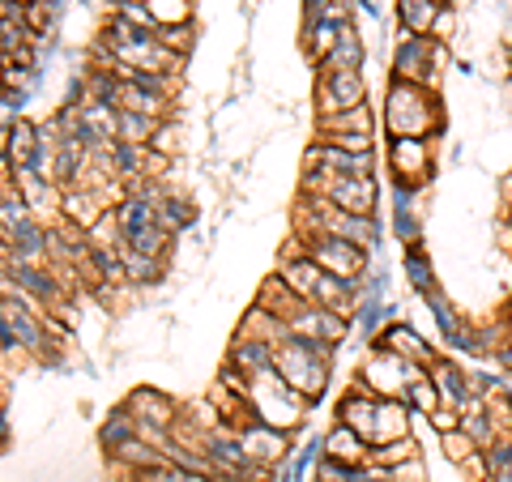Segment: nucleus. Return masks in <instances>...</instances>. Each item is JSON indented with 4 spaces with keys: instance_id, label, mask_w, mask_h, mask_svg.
<instances>
[{
    "instance_id": "1",
    "label": "nucleus",
    "mask_w": 512,
    "mask_h": 482,
    "mask_svg": "<svg viewBox=\"0 0 512 482\" xmlns=\"http://www.w3.org/2000/svg\"><path fill=\"white\" fill-rule=\"evenodd\" d=\"M380 124L389 128V137H444L448 111H444V99L436 86L389 82Z\"/></svg>"
},
{
    "instance_id": "2",
    "label": "nucleus",
    "mask_w": 512,
    "mask_h": 482,
    "mask_svg": "<svg viewBox=\"0 0 512 482\" xmlns=\"http://www.w3.org/2000/svg\"><path fill=\"white\" fill-rule=\"evenodd\" d=\"M333 359H338V350L333 346H320V342H303V337H291V342L278 346V376L291 384L295 393H303L316 406L320 397H325L329 380H333Z\"/></svg>"
},
{
    "instance_id": "3",
    "label": "nucleus",
    "mask_w": 512,
    "mask_h": 482,
    "mask_svg": "<svg viewBox=\"0 0 512 482\" xmlns=\"http://www.w3.org/2000/svg\"><path fill=\"white\" fill-rule=\"evenodd\" d=\"M248 401H252L256 419L269 423V427H278V431H291V436L303 423H308V414L316 410L308 397L295 393L291 384L278 376V367H274V372H265V376H256V380H248Z\"/></svg>"
},
{
    "instance_id": "4",
    "label": "nucleus",
    "mask_w": 512,
    "mask_h": 482,
    "mask_svg": "<svg viewBox=\"0 0 512 482\" xmlns=\"http://www.w3.org/2000/svg\"><path fill=\"white\" fill-rule=\"evenodd\" d=\"M444 69H448V43L402 35V30H397V39H389V77L393 82H414V86L440 90Z\"/></svg>"
},
{
    "instance_id": "5",
    "label": "nucleus",
    "mask_w": 512,
    "mask_h": 482,
    "mask_svg": "<svg viewBox=\"0 0 512 482\" xmlns=\"http://www.w3.org/2000/svg\"><path fill=\"white\" fill-rule=\"evenodd\" d=\"M436 146H440V137H389V150H384L389 180L427 188L431 175H436Z\"/></svg>"
},
{
    "instance_id": "6",
    "label": "nucleus",
    "mask_w": 512,
    "mask_h": 482,
    "mask_svg": "<svg viewBox=\"0 0 512 482\" xmlns=\"http://www.w3.org/2000/svg\"><path fill=\"white\" fill-rule=\"evenodd\" d=\"M299 244H303V239H299ZM303 252H308L325 273H333V278H346V282H363L367 269H372V252L346 244V239H338V235H316V239L303 244Z\"/></svg>"
},
{
    "instance_id": "7",
    "label": "nucleus",
    "mask_w": 512,
    "mask_h": 482,
    "mask_svg": "<svg viewBox=\"0 0 512 482\" xmlns=\"http://www.w3.org/2000/svg\"><path fill=\"white\" fill-rule=\"evenodd\" d=\"M312 103H316V120H329L338 111L363 107L367 103V77L363 69H342V73H320L312 86Z\"/></svg>"
},
{
    "instance_id": "8",
    "label": "nucleus",
    "mask_w": 512,
    "mask_h": 482,
    "mask_svg": "<svg viewBox=\"0 0 512 482\" xmlns=\"http://www.w3.org/2000/svg\"><path fill=\"white\" fill-rule=\"evenodd\" d=\"M239 436V444H244V453L261 465V470H286V461L295 457V436L291 431H278V427H269V423H261V419H252V423H244L235 431Z\"/></svg>"
},
{
    "instance_id": "9",
    "label": "nucleus",
    "mask_w": 512,
    "mask_h": 482,
    "mask_svg": "<svg viewBox=\"0 0 512 482\" xmlns=\"http://www.w3.org/2000/svg\"><path fill=\"white\" fill-rule=\"evenodd\" d=\"M355 376L372 389L380 401H402L410 384V363H402L389 350H367L363 363L355 367Z\"/></svg>"
},
{
    "instance_id": "10",
    "label": "nucleus",
    "mask_w": 512,
    "mask_h": 482,
    "mask_svg": "<svg viewBox=\"0 0 512 482\" xmlns=\"http://www.w3.org/2000/svg\"><path fill=\"white\" fill-rule=\"evenodd\" d=\"M350 333H355V320L342 316V312H329V308H316L308 303L295 320H291V337H303V342H320V346H333L342 350L350 342Z\"/></svg>"
},
{
    "instance_id": "11",
    "label": "nucleus",
    "mask_w": 512,
    "mask_h": 482,
    "mask_svg": "<svg viewBox=\"0 0 512 482\" xmlns=\"http://www.w3.org/2000/svg\"><path fill=\"white\" fill-rule=\"evenodd\" d=\"M367 350H389V355H397V359L410 363V367H431V363L440 359V350L431 346L414 325H406V320H393V325L384 329Z\"/></svg>"
},
{
    "instance_id": "12",
    "label": "nucleus",
    "mask_w": 512,
    "mask_h": 482,
    "mask_svg": "<svg viewBox=\"0 0 512 482\" xmlns=\"http://www.w3.org/2000/svg\"><path fill=\"white\" fill-rule=\"evenodd\" d=\"M116 210V201H111V192H94V188H64V218L69 227L77 231H94L99 222Z\"/></svg>"
},
{
    "instance_id": "13",
    "label": "nucleus",
    "mask_w": 512,
    "mask_h": 482,
    "mask_svg": "<svg viewBox=\"0 0 512 482\" xmlns=\"http://www.w3.org/2000/svg\"><path fill=\"white\" fill-rule=\"evenodd\" d=\"M43 146V128L39 120H13L5 124V150H0V158H5V171H26L30 163H35V154Z\"/></svg>"
},
{
    "instance_id": "14",
    "label": "nucleus",
    "mask_w": 512,
    "mask_h": 482,
    "mask_svg": "<svg viewBox=\"0 0 512 482\" xmlns=\"http://www.w3.org/2000/svg\"><path fill=\"white\" fill-rule=\"evenodd\" d=\"M329 201L338 205V210H346V214L380 218V180L376 175H342Z\"/></svg>"
},
{
    "instance_id": "15",
    "label": "nucleus",
    "mask_w": 512,
    "mask_h": 482,
    "mask_svg": "<svg viewBox=\"0 0 512 482\" xmlns=\"http://www.w3.org/2000/svg\"><path fill=\"white\" fill-rule=\"evenodd\" d=\"M320 457H329V461H338V465H350V470H359V465L372 461V444H367L355 427L333 423L325 436H320Z\"/></svg>"
},
{
    "instance_id": "16",
    "label": "nucleus",
    "mask_w": 512,
    "mask_h": 482,
    "mask_svg": "<svg viewBox=\"0 0 512 482\" xmlns=\"http://www.w3.org/2000/svg\"><path fill=\"white\" fill-rule=\"evenodd\" d=\"M325 235H338L346 244H355L363 252H376L380 248V218H367V214H346L333 205L329 218H325Z\"/></svg>"
},
{
    "instance_id": "17",
    "label": "nucleus",
    "mask_w": 512,
    "mask_h": 482,
    "mask_svg": "<svg viewBox=\"0 0 512 482\" xmlns=\"http://www.w3.org/2000/svg\"><path fill=\"white\" fill-rule=\"evenodd\" d=\"M274 359H278V350L274 346H265V342H252V337H235L231 333V342H227V355H222V363L235 367L239 376H265V372H274Z\"/></svg>"
},
{
    "instance_id": "18",
    "label": "nucleus",
    "mask_w": 512,
    "mask_h": 482,
    "mask_svg": "<svg viewBox=\"0 0 512 482\" xmlns=\"http://www.w3.org/2000/svg\"><path fill=\"white\" fill-rule=\"evenodd\" d=\"M235 337H252V342H265V346H282V342H291V325H286L282 316L274 312H265L261 303H252V308L239 316V325H235Z\"/></svg>"
},
{
    "instance_id": "19",
    "label": "nucleus",
    "mask_w": 512,
    "mask_h": 482,
    "mask_svg": "<svg viewBox=\"0 0 512 482\" xmlns=\"http://www.w3.org/2000/svg\"><path fill=\"white\" fill-rule=\"evenodd\" d=\"M440 13H444V0H393V18H397V30H402V35L431 39Z\"/></svg>"
},
{
    "instance_id": "20",
    "label": "nucleus",
    "mask_w": 512,
    "mask_h": 482,
    "mask_svg": "<svg viewBox=\"0 0 512 482\" xmlns=\"http://www.w3.org/2000/svg\"><path fill=\"white\" fill-rule=\"evenodd\" d=\"M376 107L372 103H363V107H350V111H338V116H329V120H316V133L320 137H372L376 141Z\"/></svg>"
},
{
    "instance_id": "21",
    "label": "nucleus",
    "mask_w": 512,
    "mask_h": 482,
    "mask_svg": "<svg viewBox=\"0 0 512 482\" xmlns=\"http://www.w3.org/2000/svg\"><path fill=\"white\" fill-rule=\"evenodd\" d=\"M406 436H414V410L406 406V401H380L376 427H372V448L376 444L406 440Z\"/></svg>"
},
{
    "instance_id": "22",
    "label": "nucleus",
    "mask_w": 512,
    "mask_h": 482,
    "mask_svg": "<svg viewBox=\"0 0 512 482\" xmlns=\"http://www.w3.org/2000/svg\"><path fill=\"white\" fill-rule=\"evenodd\" d=\"M363 60H367V39H363V30H359V22H346V26H342V39H338V47H333L329 60L320 64V73L363 69Z\"/></svg>"
},
{
    "instance_id": "23",
    "label": "nucleus",
    "mask_w": 512,
    "mask_h": 482,
    "mask_svg": "<svg viewBox=\"0 0 512 482\" xmlns=\"http://www.w3.org/2000/svg\"><path fill=\"white\" fill-rule=\"evenodd\" d=\"M402 278L410 282V291H419V295H431L440 286L436 278V261H431V252L427 244H414L402 252Z\"/></svg>"
},
{
    "instance_id": "24",
    "label": "nucleus",
    "mask_w": 512,
    "mask_h": 482,
    "mask_svg": "<svg viewBox=\"0 0 512 482\" xmlns=\"http://www.w3.org/2000/svg\"><path fill=\"white\" fill-rule=\"evenodd\" d=\"M128 440H137V419H133V410L120 401V406L111 410L107 419H103V427H99V448L111 457V453H120Z\"/></svg>"
},
{
    "instance_id": "25",
    "label": "nucleus",
    "mask_w": 512,
    "mask_h": 482,
    "mask_svg": "<svg viewBox=\"0 0 512 482\" xmlns=\"http://www.w3.org/2000/svg\"><path fill=\"white\" fill-rule=\"evenodd\" d=\"M461 431H466V436H470L478 448H483V453H487V448H491L495 440L504 436V431H500V423H495L491 414H487V406H483V401H474V406H466V410H461Z\"/></svg>"
},
{
    "instance_id": "26",
    "label": "nucleus",
    "mask_w": 512,
    "mask_h": 482,
    "mask_svg": "<svg viewBox=\"0 0 512 482\" xmlns=\"http://www.w3.org/2000/svg\"><path fill=\"white\" fill-rule=\"evenodd\" d=\"M146 9L158 22V30L163 26H188L192 18H197V0H146Z\"/></svg>"
},
{
    "instance_id": "27",
    "label": "nucleus",
    "mask_w": 512,
    "mask_h": 482,
    "mask_svg": "<svg viewBox=\"0 0 512 482\" xmlns=\"http://www.w3.org/2000/svg\"><path fill=\"white\" fill-rule=\"evenodd\" d=\"M158 128H163V120L141 116V111H120V137H116V141H133V146H150V141L158 137Z\"/></svg>"
},
{
    "instance_id": "28",
    "label": "nucleus",
    "mask_w": 512,
    "mask_h": 482,
    "mask_svg": "<svg viewBox=\"0 0 512 482\" xmlns=\"http://www.w3.org/2000/svg\"><path fill=\"white\" fill-rule=\"evenodd\" d=\"M414 457H423V448H419V440H414V436H406V440H393V444H376L372 461H367V465H376V470H393V465L414 461Z\"/></svg>"
},
{
    "instance_id": "29",
    "label": "nucleus",
    "mask_w": 512,
    "mask_h": 482,
    "mask_svg": "<svg viewBox=\"0 0 512 482\" xmlns=\"http://www.w3.org/2000/svg\"><path fill=\"white\" fill-rule=\"evenodd\" d=\"M436 448H440V457H444V461H453V465H466L474 453H483V448H478L461 427H457V431H448V436H440Z\"/></svg>"
},
{
    "instance_id": "30",
    "label": "nucleus",
    "mask_w": 512,
    "mask_h": 482,
    "mask_svg": "<svg viewBox=\"0 0 512 482\" xmlns=\"http://www.w3.org/2000/svg\"><path fill=\"white\" fill-rule=\"evenodd\" d=\"M158 39H163L167 52H175L180 60H188L192 47H197V22H188V26H163V30H158Z\"/></svg>"
},
{
    "instance_id": "31",
    "label": "nucleus",
    "mask_w": 512,
    "mask_h": 482,
    "mask_svg": "<svg viewBox=\"0 0 512 482\" xmlns=\"http://www.w3.org/2000/svg\"><path fill=\"white\" fill-rule=\"evenodd\" d=\"M427 423H431V431H436V436H448V431H457V427H461V410L440 406L436 414H427Z\"/></svg>"
},
{
    "instance_id": "32",
    "label": "nucleus",
    "mask_w": 512,
    "mask_h": 482,
    "mask_svg": "<svg viewBox=\"0 0 512 482\" xmlns=\"http://www.w3.org/2000/svg\"><path fill=\"white\" fill-rule=\"evenodd\" d=\"M500 325H504V333L512 337V299L504 303V308H500Z\"/></svg>"
},
{
    "instance_id": "33",
    "label": "nucleus",
    "mask_w": 512,
    "mask_h": 482,
    "mask_svg": "<svg viewBox=\"0 0 512 482\" xmlns=\"http://www.w3.org/2000/svg\"><path fill=\"white\" fill-rule=\"evenodd\" d=\"M18 5H35V0H18Z\"/></svg>"
}]
</instances>
